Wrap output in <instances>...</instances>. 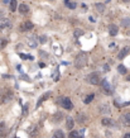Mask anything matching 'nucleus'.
<instances>
[{
  "instance_id": "1",
  "label": "nucleus",
  "mask_w": 130,
  "mask_h": 138,
  "mask_svg": "<svg viewBox=\"0 0 130 138\" xmlns=\"http://www.w3.org/2000/svg\"><path fill=\"white\" fill-rule=\"evenodd\" d=\"M87 55L85 53V52H80L77 56H76V58H75V66L77 67V69H82V67H85L86 65H87Z\"/></svg>"
},
{
  "instance_id": "2",
  "label": "nucleus",
  "mask_w": 130,
  "mask_h": 138,
  "mask_svg": "<svg viewBox=\"0 0 130 138\" xmlns=\"http://www.w3.org/2000/svg\"><path fill=\"white\" fill-rule=\"evenodd\" d=\"M58 101L61 103V105L63 107L64 109H67V110H70L72 109V101L70 100V98H62V99H58Z\"/></svg>"
},
{
  "instance_id": "3",
  "label": "nucleus",
  "mask_w": 130,
  "mask_h": 138,
  "mask_svg": "<svg viewBox=\"0 0 130 138\" xmlns=\"http://www.w3.org/2000/svg\"><path fill=\"white\" fill-rule=\"evenodd\" d=\"M101 86H102V90L106 93V95H111V94H112V88H111V85L109 84L107 80H102Z\"/></svg>"
},
{
  "instance_id": "4",
  "label": "nucleus",
  "mask_w": 130,
  "mask_h": 138,
  "mask_svg": "<svg viewBox=\"0 0 130 138\" xmlns=\"http://www.w3.org/2000/svg\"><path fill=\"white\" fill-rule=\"evenodd\" d=\"M87 80H89V82L92 84V85H99V84H100V77H99V75H97V74H95V72H93V74H91Z\"/></svg>"
},
{
  "instance_id": "5",
  "label": "nucleus",
  "mask_w": 130,
  "mask_h": 138,
  "mask_svg": "<svg viewBox=\"0 0 130 138\" xmlns=\"http://www.w3.org/2000/svg\"><path fill=\"white\" fill-rule=\"evenodd\" d=\"M11 25V22L8 18H3L0 19V29H5V28H9Z\"/></svg>"
},
{
  "instance_id": "6",
  "label": "nucleus",
  "mask_w": 130,
  "mask_h": 138,
  "mask_svg": "<svg viewBox=\"0 0 130 138\" xmlns=\"http://www.w3.org/2000/svg\"><path fill=\"white\" fill-rule=\"evenodd\" d=\"M68 137L70 138H82L83 137V130H72Z\"/></svg>"
},
{
  "instance_id": "7",
  "label": "nucleus",
  "mask_w": 130,
  "mask_h": 138,
  "mask_svg": "<svg viewBox=\"0 0 130 138\" xmlns=\"http://www.w3.org/2000/svg\"><path fill=\"white\" fill-rule=\"evenodd\" d=\"M101 124H102V126H105V127H114V126H115L114 120H111V119H109V118H102Z\"/></svg>"
},
{
  "instance_id": "8",
  "label": "nucleus",
  "mask_w": 130,
  "mask_h": 138,
  "mask_svg": "<svg viewBox=\"0 0 130 138\" xmlns=\"http://www.w3.org/2000/svg\"><path fill=\"white\" fill-rule=\"evenodd\" d=\"M32 28H33V23L32 22H25V23H23V25H20V30H23V32L30 30Z\"/></svg>"
},
{
  "instance_id": "9",
  "label": "nucleus",
  "mask_w": 130,
  "mask_h": 138,
  "mask_svg": "<svg viewBox=\"0 0 130 138\" xmlns=\"http://www.w3.org/2000/svg\"><path fill=\"white\" fill-rule=\"evenodd\" d=\"M6 137V127H5V123L1 122L0 123V138H5Z\"/></svg>"
},
{
  "instance_id": "10",
  "label": "nucleus",
  "mask_w": 130,
  "mask_h": 138,
  "mask_svg": "<svg viewBox=\"0 0 130 138\" xmlns=\"http://www.w3.org/2000/svg\"><path fill=\"white\" fill-rule=\"evenodd\" d=\"M129 51H130L129 47H124V48L120 51L119 56H118V57H119V60H122V58H124V57H125V56H126V55L129 53Z\"/></svg>"
},
{
  "instance_id": "11",
  "label": "nucleus",
  "mask_w": 130,
  "mask_h": 138,
  "mask_svg": "<svg viewBox=\"0 0 130 138\" xmlns=\"http://www.w3.org/2000/svg\"><path fill=\"white\" fill-rule=\"evenodd\" d=\"M100 110L104 114H110V108H109V104H107V103H104L100 107Z\"/></svg>"
},
{
  "instance_id": "12",
  "label": "nucleus",
  "mask_w": 130,
  "mask_h": 138,
  "mask_svg": "<svg viewBox=\"0 0 130 138\" xmlns=\"http://www.w3.org/2000/svg\"><path fill=\"white\" fill-rule=\"evenodd\" d=\"M118 32H119V29H118V27H116L115 24H111L110 27H109V33H110V36H116Z\"/></svg>"
},
{
  "instance_id": "13",
  "label": "nucleus",
  "mask_w": 130,
  "mask_h": 138,
  "mask_svg": "<svg viewBox=\"0 0 130 138\" xmlns=\"http://www.w3.org/2000/svg\"><path fill=\"white\" fill-rule=\"evenodd\" d=\"M64 4H66V6L70 8V9H75V8L77 6V4H76L73 0H64Z\"/></svg>"
},
{
  "instance_id": "14",
  "label": "nucleus",
  "mask_w": 130,
  "mask_h": 138,
  "mask_svg": "<svg viewBox=\"0 0 130 138\" xmlns=\"http://www.w3.org/2000/svg\"><path fill=\"white\" fill-rule=\"evenodd\" d=\"M19 11L21 13V14H27V13H29V6L25 5V4H20Z\"/></svg>"
},
{
  "instance_id": "15",
  "label": "nucleus",
  "mask_w": 130,
  "mask_h": 138,
  "mask_svg": "<svg viewBox=\"0 0 130 138\" xmlns=\"http://www.w3.org/2000/svg\"><path fill=\"white\" fill-rule=\"evenodd\" d=\"M95 8H96V10H97L99 13H104V11H105V5L101 4V3H96V4H95Z\"/></svg>"
},
{
  "instance_id": "16",
  "label": "nucleus",
  "mask_w": 130,
  "mask_h": 138,
  "mask_svg": "<svg viewBox=\"0 0 130 138\" xmlns=\"http://www.w3.org/2000/svg\"><path fill=\"white\" fill-rule=\"evenodd\" d=\"M67 128L68 129H72L73 128V126H75V120L72 119V117H67Z\"/></svg>"
},
{
  "instance_id": "17",
  "label": "nucleus",
  "mask_w": 130,
  "mask_h": 138,
  "mask_svg": "<svg viewBox=\"0 0 130 138\" xmlns=\"http://www.w3.org/2000/svg\"><path fill=\"white\" fill-rule=\"evenodd\" d=\"M52 138H64V133H63V130H61V129L56 130Z\"/></svg>"
},
{
  "instance_id": "18",
  "label": "nucleus",
  "mask_w": 130,
  "mask_h": 138,
  "mask_svg": "<svg viewBox=\"0 0 130 138\" xmlns=\"http://www.w3.org/2000/svg\"><path fill=\"white\" fill-rule=\"evenodd\" d=\"M121 25L125 28H130V18H124L121 20Z\"/></svg>"
},
{
  "instance_id": "19",
  "label": "nucleus",
  "mask_w": 130,
  "mask_h": 138,
  "mask_svg": "<svg viewBox=\"0 0 130 138\" xmlns=\"http://www.w3.org/2000/svg\"><path fill=\"white\" fill-rule=\"evenodd\" d=\"M122 120L126 126H130V113H125L124 117H122Z\"/></svg>"
},
{
  "instance_id": "20",
  "label": "nucleus",
  "mask_w": 130,
  "mask_h": 138,
  "mask_svg": "<svg viewBox=\"0 0 130 138\" xmlns=\"http://www.w3.org/2000/svg\"><path fill=\"white\" fill-rule=\"evenodd\" d=\"M49 96H50V93H47V94H46V95H44L43 98H40L39 100H38V104H37V108L39 107V105L42 104V103H43V101H44V100H47V99L49 98Z\"/></svg>"
},
{
  "instance_id": "21",
  "label": "nucleus",
  "mask_w": 130,
  "mask_h": 138,
  "mask_svg": "<svg viewBox=\"0 0 130 138\" xmlns=\"http://www.w3.org/2000/svg\"><path fill=\"white\" fill-rule=\"evenodd\" d=\"M10 10L11 11H15L17 10V0H11L10 1Z\"/></svg>"
},
{
  "instance_id": "22",
  "label": "nucleus",
  "mask_w": 130,
  "mask_h": 138,
  "mask_svg": "<svg viewBox=\"0 0 130 138\" xmlns=\"http://www.w3.org/2000/svg\"><path fill=\"white\" fill-rule=\"evenodd\" d=\"M93 98H95V94H89V96L85 99V104H89V103H91V101L93 100Z\"/></svg>"
},
{
  "instance_id": "23",
  "label": "nucleus",
  "mask_w": 130,
  "mask_h": 138,
  "mask_svg": "<svg viewBox=\"0 0 130 138\" xmlns=\"http://www.w3.org/2000/svg\"><path fill=\"white\" fill-rule=\"evenodd\" d=\"M118 71H119L120 74H126V72H128V70H126V67H125V66H122V65H120V66H118Z\"/></svg>"
},
{
  "instance_id": "24",
  "label": "nucleus",
  "mask_w": 130,
  "mask_h": 138,
  "mask_svg": "<svg viewBox=\"0 0 130 138\" xmlns=\"http://www.w3.org/2000/svg\"><path fill=\"white\" fill-rule=\"evenodd\" d=\"M77 120H78L80 123H82V122H85V120H86V115H85L83 113H82V114L80 113V114L77 115Z\"/></svg>"
},
{
  "instance_id": "25",
  "label": "nucleus",
  "mask_w": 130,
  "mask_h": 138,
  "mask_svg": "<svg viewBox=\"0 0 130 138\" xmlns=\"http://www.w3.org/2000/svg\"><path fill=\"white\" fill-rule=\"evenodd\" d=\"M62 118H63V114H62V113H56V117L53 118V120H54V122H60Z\"/></svg>"
},
{
  "instance_id": "26",
  "label": "nucleus",
  "mask_w": 130,
  "mask_h": 138,
  "mask_svg": "<svg viewBox=\"0 0 130 138\" xmlns=\"http://www.w3.org/2000/svg\"><path fill=\"white\" fill-rule=\"evenodd\" d=\"M6 43H8V41L6 40H1V38H0V49L4 48V47L6 46Z\"/></svg>"
},
{
  "instance_id": "27",
  "label": "nucleus",
  "mask_w": 130,
  "mask_h": 138,
  "mask_svg": "<svg viewBox=\"0 0 130 138\" xmlns=\"http://www.w3.org/2000/svg\"><path fill=\"white\" fill-rule=\"evenodd\" d=\"M82 34H83V32H82L81 29H76V30H75V36H76V37H80V36H82Z\"/></svg>"
},
{
  "instance_id": "28",
  "label": "nucleus",
  "mask_w": 130,
  "mask_h": 138,
  "mask_svg": "<svg viewBox=\"0 0 130 138\" xmlns=\"http://www.w3.org/2000/svg\"><path fill=\"white\" fill-rule=\"evenodd\" d=\"M4 18V11H0V19Z\"/></svg>"
},
{
  "instance_id": "29",
  "label": "nucleus",
  "mask_w": 130,
  "mask_h": 138,
  "mask_svg": "<svg viewBox=\"0 0 130 138\" xmlns=\"http://www.w3.org/2000/svg\"><path fill=\"white\" fill-rule=\"evenodd\" d=\"M124 138H130V133H126V134L124 136Z\"/></svg>"
},
{
  "instance_id": "30",
  "label": "nucleus",
  "mask_w": 130,
  "mask_h": 138,
  "mask_svg": "<svg viewBox=\"0 0 130 138\" xmlns=\"http://www.w3.org/2000/svg\"><path fill=\"white\" fill-rule=\"evenodd\" d=\"M10 1H11V0H4V4H9Z\"/></svg>"
},
{
  "instance_id": "31",
  "label": "nucleus",
  "mask_w": 130,
  "mask_h": 138,
  "mask_svg": "<svg viewBox=\"0 0 130 138\" xmlns=\"http://www.w3.org/2000/svg\"><path fill=\"white\" fill-rule=\"evenodd\" d=\"M122 1H124V3H128V1H130V0H122Z\"/></svg>"
},
{
  "instance_id": "32",
  "label": "nucleus",
  "mask_w": 130,
  "mask_h": 138,
  "mask_svg": "<svg viewBox=\"0 0 130 138\" xmlns=\"http://www.w3.org/2000/svg\"><path fill=\"white\" fill-rule=\"evenodd\" d=\"M128 80H129V81H130V76H128Z\"/></svg>"
}]
</instances>
